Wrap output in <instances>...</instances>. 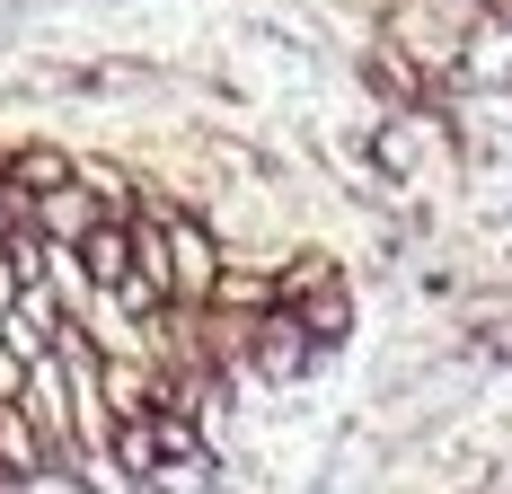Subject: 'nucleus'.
I'll use <instances>...</instances> for the list:
<instances>
[{"label": "nucleus", "mask_w": 512, "mask_h": 494, "mask_svg": "<svg viewBox=\"0 0 512 494\" xmlns=\"http://www.w3.org/2000/svg\"><path fill=\"white\" fill-rule=\"evenodd\" d=\"M98 221H106V203L89 195V177H80V168H71L62 186H45V195H36V230H45V239H62V247H80Z\"/></svg>", "instance_id": "nucleus-2"}, {"label": "nucleus", "mask_w": 512, "mask_h": 494, "mask_svg": "<svg viewBox=\"0 0 512 494\" xmlns=\"http://www.w3.org/2000/svg\"><path fill=\"white\" fill-rule=\"evenodd\" d=\"M292 318H301L309 327V345H318V362H336V353L354 345V274H345V265H336V274H318V283H309V292H292Z\"/></svg>", "instance_id": "nucleus-1"}, {"label": "nucleus", "mask_w": 512, "mask_h": 494, "mask_svg": "<svg viewBox=\"0 0 512 494\" xmlns=\"http://www.w3.org/2000/svg\"><path fill=\"white\" fill-rule=\"evenodd\" d=\"M53 9H124V0H53Z\"/></svg>", "instance_id": "nucleus-6"}, {"label": "nucleus", "mask_w": 512, "mask_h": 494, "mask_svg": "<svg viewBox=\"0 0 512 494\" xmlns=\"http://www.w3.org/2000/svg\"><path fill=\"white\" fill-rule=\"evenodd\" d=\"M80 265H89L98 283H124V274H133V221H124V212H106L98 230L80 239Z\"/></svg>", "instance_id": "nucleus-3"}, {"label": "nucleus", "mask_w": 512, "mask_h": 494, "mask_svg": "<svg viewBox=\"0 0 512 494\" xmlns=\"http://www.w3.org/2000/svg\"><path fill=\"white\" fill-rule=\"evenodd\" d=\"M18 389H27V353L0 336V397H18Z\"/></svg>", "instance_id": "nucleus-5"}, {"label": "nucleus", "mask_w": 512, "mask_h": 494, "mask_svg": "<svg viewBox=\"0 0 512 494\" xmlns=\"http://www.w3.org/2000/svg\"><path fill=\"white\" fill-rule=\"evenodd\" d=\"M36 18H53V0H0V53H18L36 36Z\"/></svg>", "instance_id": "nucleus-4"}]
</instances>
